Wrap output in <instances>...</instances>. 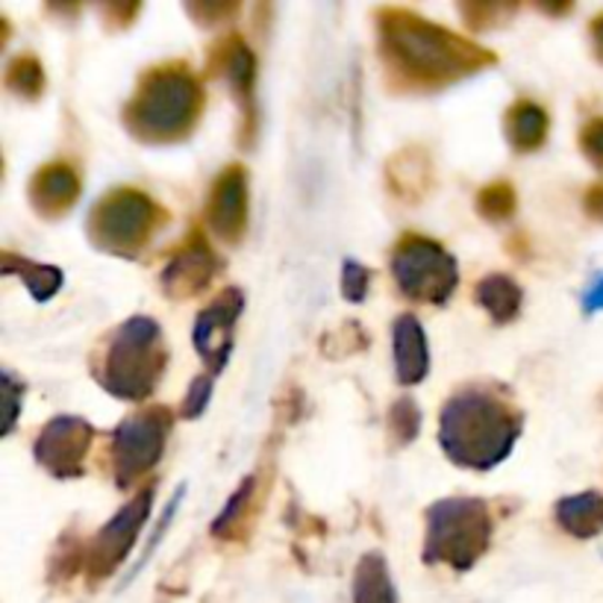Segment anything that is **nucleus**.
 <instances>
[{"label":"nucleus","mask_w":603,"mask_h":603,"mask_svg":"<svg viewBox=\"0 0 603 603\" xmlns=\"http://www.w3.org/2000/svg\"><path fill=\"white\" fill-rule=\"evenodd\" d=\"M556 524L574 539H595L603 533V494L580 492L556 503Z\"/></svg>","instance_id":"obj_16"},{"label":"nucleus","mask_w":603,"mask_h":603,"mask_svg":"<svg viewBox=\"0 0 603 603\" xmlns=\"http://www.w3.org/2000/svg\"><path fill=\"white\" fill-rule=\"evenodd\" d=\"M389 430H392V439L398 444H410L415 442L421 430V410L419 403L412 401V398H401V401L394 403L392 412H389Z\"/></svg>","instance_id":"obj_24"},{"label":"nucleus","mask_w":603,"mask_h":603,"mask_svg":"<svg viewBox=\"0 0 603 603\" xmlns=\"http://www.w3.org/2000/svg\"><path fill=\"white\" fill-rule=\"evenodd\" d=\"M7 86L21 98H39L44 89V71L42 62L36 57H18L7 71Z\"/></svg>","instance_id":"obj_22"},{"label":"nucleus","mask_w":603,"mask_h":603,"mask_svg":"<svg viewBox=\"0 0 603 603\" xmlns=\"http://www.w3.org/2000/svg\"><path fill=\"white\" fill-rule=\"evenodd\" d=\"M392 348H394V374L403 385H415L428 378L430 371V351H428V333L421 328L415 315H401L394 321L392 330Z\"/></svg>","instance_id":"obj_14"},{"label":"nucleus","mask_w":603,"mask_h":603,"mask_svg":"<svg viewBox=\"0 0 603 603\" xmlns=\"http://www.w3.org/2000/svg\"><path fill=\"white\" fill-rule=\"evenodd\" d=\"M210 230L224 242H239L248 227V174L244 168L230 165L215 180L207 203Z\"/></svg>","instance_id":"obj_13"},{"label":"nucleus","mask_w":603,"mask_h":603,"mask_svg":"<svg viewBox=\"0 0 603 603\" xmlns=\"http://www.w3.org/2000/svg\"><path fill=\"white\" fill-rule=\"evenodd\" d=\"M80 198V177L62 162L44 165L30 180V201L42 215H62Z\"/></svg>","instance_id":"obj_15"},{"label":"nucleus","mask_w":603,"mask_h":603,"mask_svg":"<svg viewBox=\"0 0 603 603\" xmlns=\"http://www.w3.org/2000/svg\"><path fill=\"white\" fill-rule=\"evenodd\" d=\"M94 430L86 419L59 415L36 439V462L53 478H80L86 453L92 448Z\"/></svg>","instance_id":"obj_10"},{"label":"nucleus","mask_w":603,"mask_h":603,"mask_svg":"<svg viewBox=\"0 0 603 603\" xmlns=\"http://www.w3.org/2000/svg\"><path fill=\"white\" fill-rule=\"evenodd\" d=\"M151 506H153V486H148L135 494L133 501L124 503V510L112 515L110 524L94 536L92 547H89V556H86L89 577L92 580L110 577L112 571L127 560V553L133 551L139 530L144 527V521H148V515H151Z\"/></svg>","instance_id":"obj_9"},{"label":"nucleus","mask_w":603,"mask_h":603,"mask_svg":"<svg viewBox=\"0 0 603 603\" xmlns=\"http://www.w3.org/2000/svg\"><path fill=\"white\" fill-rule=\"evenodd\" d=\"M3 394H7V424H3V436H9L16 430L18 406L24 398V383H18L12 371H3Z\"/></svg>","instance_id":"obj_28"},{"label":"nucleus","mask_w":603,"mask_h":603,"mask_svg":"<svg viewBox=\"0 0 603 603\" xmlns=\"http://www.w3.org/2000/svg\"><path fill=\"white\" fill-rule=\"evenodd\" d=\"M521 285L506 274H489L478 285V303L498 324H510L521 312Z\"/></svg>","instance_id":"obj_18"},{"label":"nucleus","mask_w":603,"mask_h":603,"mask_svg":"<svg viewBox=\"0 0 603 603\" xmlns=\"http://www.w3.org/2000/svg\"><path fill=\"white\" fill-rule=\"evenodd\" d=\"M3 274L21 277L36 301H51L62 289V271L57 265H39V262L12 257V253H3Z\"/></svg>","instance_id":"obj_21"},{"label":"nucleus","mask_w":603,"mask_h":603,"mask_svg":"<svg viewBox=\"0 0 603 603\" xmlns=\"http://www.w3.org/2000/svg\"><path fill=\"white\" fill-rule=\"evenodd\" d=\"M165 221V210L157 207L148 194L135 189H115L94 207L89 230L94 244L103 251L135 257Z\"/></svg>","instance_id":"obj_6"},{"label":"nucleus","mask_w":603,"mask_h":603,"mask_svg":"<svg viewBox=\"0 0 603 603\" xmlns=\"http://www.w3.org/2000/svg\"><path fill=\"white\" fill-rule=\"evenodd\" d=\"M521 436V415L492 385H465L442 406L439 442L444 456L462 469L501 465Z\"/></svg>","instance_id":"obj_1"},{"label":"nucleus","mask_w":603,"mask_h":603,"mask_svg":"<svg viewBox=\"0 0 603 603\" xmlns=\"http://www.w3.org/2000/svg\"><path fill=\"white\" fill-rule=\"evenodd\" d=\"M519 207L515 189L510 183H492L478 194V210L489 221H506Z\"/></svg>","instance_id":"obj_23"},{"label":"nucleus","mask_w":603,"mask_h":603,"mask_svg":"<svg viewBox=\"0 0 603 603\" xmlns=\"http://www.w3.org/2000/svg\"><path fill=\"white\" fill-rule=\"evenodd\" d=\"M219 68L221 74L230 80V86H233V92L239 94L244 103H251L253 80H257V59H253L251 48H248L242 39H230L219 57Z\"/></svg>","instance_id":"obj_20"},{"label":"nucleus","mask_w":603,"mask_h":603,"mask_svg":"<svg viewBox=\"0 0 603 603\" xmlns=\"http://www.w3.org/2000/svg\"><path fill=\"white\" fill-rule=\"evenodd\" d=\"M583 310H586V312H601L603 310V274L597 277L595 283H592V289L586 292V298H583Z\"/></svg>","instance_id":"obj_31"},{"label":"nucleus","mask_w":603,"mask_h":603,"mask_svg":"<svg viewBox=\"0 0 603 603\" xmlns=\"http://www.w3.org/2000/svg\"><path fill=\"white\" fill-rule=\"evenodd\" d=\"M212 389H215V378H212V374H201V378L189 385V392H185L183 401L185 419H201L212 401Z\"/></svg>","instance_id":"obj_27"},{"label":"nucleus","mask_w":603,"mask_h":603,"mask_svg":"<svg viewBox=\"0 0 603 603\" xmlns=\"http://www.w3.org/2000/svg\"><path fill=\"white\" fill-rule=\"evenodd\" d=\"M165 365L168 348L160 324L144 315H135L110 335L101 369H98V380L112 398L144 401V398H151L160 378L165 374Z\"/></svg>","instance_id":"obj_4"},{"label":"nucleus","mask_w":603,"mask_h":603,"mask_svg":"<svg viewBox=\"0 0 603 603\" xmlns=\"http://www.w3.org/2000/svg\"><path fill=\"white\" fill-rule=\"evenodd\" d=\"M369 269L356 260H348L342 269V294L344 301L351 303H362L365 301V294H369Z\"/></svg>","instance_id":"obj_26"},{"label":"nucleus","mask_w":603,"mask_h":603,"mask_svg":"<svg viewBox=\"0 0 603 603\" xmlns=\"http://www.w3.org/2000/svg\"><path fill=\"white\" fill-rule=\"evenodd\" d=\"M203 89L185 68H157L142 80V89L127 107V127L148 142L183 139L201 118Z\"/></svg>","instance_id":"obj_3"},{"label":"nucleus","mask_w":603,"mask_h":603,"mask_svg":"<svg viewBox=\"0 0 603 603\" xmlns=\"http://www.w3.org/2000/svg\"><path fill=\"white\" fill-rule=\"evenodd\" d=\"M168 433H171V412L165 406H148L118 424L112 433V471L121 489H130L165 453Z\"/></svg>","instance_id":"obj_8"},{"label":"nucleus","mask_w":603,"mask_h":603,"mask_svg":"<svg viewBox=\"0 0 603 603\" xmlns=\"http://www.w3.org/2000/svg\"><path fill=\"white\" fill-rule=\"evenodd\" d=\"M580 148H583V153H586L597 168H603V118H595V121H589V124L583 127Z\"/></svg>","instance_id":"obj_29"},{"label":"nucleus","mask_w":603,"mask_h":603,"mask_svg":"<svg viewBox=\"0 0 603 603\" xmlns=\"http://www.w3.org/2000/svg\"><path fill=\"white\" fill-rule=\"evenodd\" d=\"M392 274L410 301L442 306L460 283V269L442 244L424 235H406L392 253Z\"/></svg>","instance_id":"obj_7"},{"label":"nucleus","mask_w":603,"mask_h":603,"mask_svg":"<svg viewBox=\"0 0 603 603\" xmlns=\"http://www.w3.org/2000/svg\"><path fill=\"white\" fill-rule=\"evenodd\" d=\"M244 298L239 289H224L207 310L194 319L192 342L194 351L201 353V360L212 369V374H219L230 360L235 342V321L242 315Z\"/></svg>","instance_id":"obj_11"},{"label":"nucleus","mask_w":603,"mask_h":603,"mask_svg":"<svg viewBox=\"0 0 603 603\" xmlns=\"http://www.w3.org/2000/svg\"><path fill=\"white\" fill-rule=\"evenodd\" d=\"M492 512L478 498H444L428 510L424 562H444L456 571H469L489 551Z\"/></svg>","instance_id":"obj_5"},{"label":"nucleus","mask_w":603,"mask_h":603,"mask_svg":"<svg viewBox=\"0 0 603 603\" xmlns=\"http://www.w3.org/2000/svg\"><path fill=\"white\" fill-rule=\"evenodd\" d=\"M253 486H257V480L244 478L242 486L235 489L233 498L227 501V506H224V510H221V515H219V519H215V524H212V533H215V536H227V527H233L235 521L242 519L244 506L251 503Z\"/></svg>","instance_id":"obj_25"},{"label":"nucleus","mask_w":603,"mask_h":603,"mask_svg":"<svg viewBox=\"0 0 603 603\" xmlns=\"http://www.w3.org/2000/svg\"><path fill=\"white\" fill-rule=\"evenodd\" d=\"M592 42H595V53L603 62V12L592 21Z\"/></svg>","instance_id":"obj_32"},{"label":"nucleus","mask_w":603,"mask_h":603,"mask_svg":"<svg viewBox=\"0 0 603 603\" xmlns=\"http://www.w3.org/2000/svg\"><path fill=\"white\" fill-rule=\"evenodd\" d=\"M506 135L515 151H536L547 135V112L533 101L515 103L506 115Z\"/></svg>","instance_id":"obj_19"},{"label":"nucleus","mask_w":603,"mask_h":603,"mask_svg":"<svg viewBox=\"0 0 603 603\" xmlns=\"http://www.w3.org/2000/svg\"><path fill=\"white\" fill-rule=\"evenodd\" d=\"M583 203H586V212L592 215V219L603 221V183L592 185V189L586 192V201Z\"/></svg>","instance_id":"obj_30"},{"label":"nucleus","mask_w":603,"mask_h":603,"mask_svg":"<svg viewBox=\"0 0 603 603\" xmlns=\"http://www.w3.org/2000/svg\"><path fill=\"white\" fill-rule=\"evenodd\" d=\"M380 36L385 57L398 71L419 83H453L460 77L478 74L483 66L498 59L478 44L465 42L456 33H448L433 21L412 16L406 9L380 12Z\"/></svg>","instance_id":"obj_2"},{"label":"nucleus","mask_w":603,"mask_h":603,"mask_svg":"<svg viewBox=\"0 0 603 603\" xmlns=\"http://www.w3.org/2000/svg\"><path fill=\"white\" fill-rule=\"evenodd\" d=\"M353 603H398L383 553L371 551L360 560L353 574Z\"/></svg>","instance_id":"obj_17"},{"label":"nucleus","mask_w":603,"mask_h":603,"mask_svg":"<svg viewBox=\"0 0 603 603\" xmlns=\"http://www.w3.org/2000/svg\"><path fill=\"white\" fill-rule=\"evenodd\" d=\"M221 262L212 253V248L203 242L201 235H194L183 251H177L171 262L162 271V292L174 301H185L201 294L212 283V277L219 274Z\"/></svg>","instance_id":"obj_12"}]
</instances>
